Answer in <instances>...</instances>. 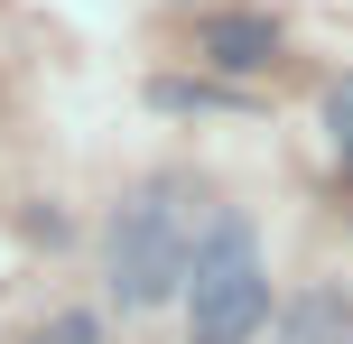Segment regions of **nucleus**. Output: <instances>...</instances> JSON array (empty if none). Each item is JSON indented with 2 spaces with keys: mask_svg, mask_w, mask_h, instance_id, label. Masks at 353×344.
<instances>
[{
  "mask_svg": "<svg viewBox=\"0 0 353 344\" xmlns=\"http://www.w3.org/2000/svg\"><path fill=\"white\" fill-rule=\"evenodd\" d=\"M325 140H335V159H353V74L325 93Z\"/></svg>",
  "mask_w": 353,
  "mask_h": 344,
  "instance_id": "obj_6",
  "label": "nucleus"
},
{
  "mask_svg": "<svg viewBox=\"0 0 353 344\" xmlns=\"http://www.w3.org/2000/svg\"><path fill=\"white\" fill-rule=\"evenodd\" d=\"M195 47H205L223 74H261L270 56H279V28H270V19H251V10H232V19H205V37H195Z\"/></svg>",
  "mask_w": 353,
  "mask_h": 344,
  "instance_id": "obj_3",
  "label": "nucleus"
},
{
  "mask_svg": "<svg viewBox=\"0 0 353 344\" xmlns=\"http://www.w3.org/2000/svg\"><path fill=\"white\" fill-rule=\"evenodd\" d=\"M195 196L186 177H149L140 196L112 214L103 233V261H112V298H121V316H149L168 307L176 289H186V261H195Z\"/></svg>",
  "mask_w": 353,
  "mask_h": 344,
  "instance_id": "obj_1",
  "label": "nucleus"
},
{
  "mask_svg": "<svg viewBox=\"0 0 353 344\" xmlns=\"http://www.w3.org/2000/svg\"><path fill=\"white\" fill-rule=\"evenodd\" d=\"M186 344H251L270 326V270L242 214L195 223V261H186Z\"/></svg>",
  "mask_w": 353,
  "mask_h": 344,
  "instance_id": "obj_2",
  "label": "nucleus"
},
{
  "mask_svg": "<svg viewBox=\"0 0 353 344\" xmlns=\"http://www.w3.org/2000/svg\"><path fill=\"white\" fill-rule=\"evenodd\" d=\"M279 344H353V326H344V307H335V298H307V307H288Z\"/></svg>",
  "mask_w": 353,
  "mask_h": 344,
  "instance_id": "obj_4",
  "label": "nucleus"
},
{
  "mask_svg": "<svg viewBox=\"0 0 353 344\" xmlns=\"http://www.w3.org/2000/svg\"><path fill=\"white\" fill-rule=\"evenodd\" d=\"M28 344H103V316H93V307H65V316H47Z\"/></svg>",
  "mask_w": 353,
  "mask_h": 344,
  "instance_id": "obj_5",
  "label": "nucleus"
}]
</instances>
